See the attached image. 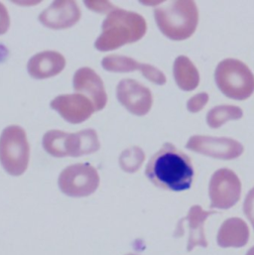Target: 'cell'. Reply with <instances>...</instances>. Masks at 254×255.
Segmentation results:
<instances>
[{
  "instance_id": "obj_21",
  "label": "cell",
  "mask_w": 254,
  "mask_h": 255,
  "mask_svg": "<svg viewBox=\"0 0 254 255\" xmlns=\"http://www.w3.org/2000/svg\"><path fill=\"white\" fill-rule=\"evenodd\" d=\"M209 103V95L206 93H201L193 98H191L187 103V109L192 114H197L201 112Z\"/></svg>"
},
{
  "instance_id": "obj_24",
  "label": "cell",
  "mask_w": 254,
  "mask_h": 255,
  "mask_svg": "<svg viewBox=\"0 0 254 255\" xmlns=\"http://www.w3.org/2000/svg\"><path fill=\"white\" fill-rule=\"evenodd\" d=\"M10 26V18L6 7L0 2V35L7 32Z\"/></svg>"
},
{
  "instance_id": "obj_10",
  "label": "cell",
  "mask_w": 254,
  "mask_h": 255,
  "mask_svg": "<svg viewBox=\"0 0 254 255\" xmlns=\"http://www.w3.org/2000/svg\"><path fill=\"white\" fill-rule=\"evenodd\" d=\"M50 107L66 122L73 125L86 122L96 112L92 101L81 94L59 96L51 102Z\"/></svg>"
},
{
  "instance_id": "obj_2",
  "label": "cell",
  "mask_w": 254,
  "mask_h": 255,
  "mask_svg": "<svg viewBox=\"0 0 254 255\" xmlns=\"http://www.w3.org/2000/svg\"><path fill=\"white\" fill-rule=\"evenodd\" d=\"M147 31L144 17L136 12L115 8L103 23L102 34L95 42L101 52L117 50L142 39Z\"/></svg>"
},
{
  "instance_id": "obj_25",
  "label": "cell",
  "mask_w": 254,
  "mask_h": 255,
  "mask_svg": "<svg viewBox=\"0 0 254 255\" xmlns=\"http://www.w3.org/2000/svg\"><path fill=\"white\" fill-rule=\"evenodd\" d=\"M246 255H254V247H253V248L248 252V254Z\"/></svg>"
},
{
  "instance_id": "obj_11",
  "label": "cell",
  "mask_w": 254,
  "mask_h": 255,
  "mask_svg": "<svg viewBox=\"0 0 254 255\" xmlns=\"http://www.w3.org/2000/svg\"><path fill=\"white\" fill-rule=\"evenodd\" d=\"M81 18V10L75 1H55L39 15L40 22L51 29H66Z\"/></svg>"
},
{
  "instance_id": "obj_8",
  "label": "cell",
  "mask_w": 254,
  "mask_h": 255,
  "mask_svg": "<svg viewBox=\"0 0 254 255\" xmlns=\"http://www.w3.org/2000/svg\"><path fill=\"white\" fill-rule=\"evenodd\" d=\"M186 148L198 154L221 160L237 159L245 151L244 145L238 140L205 135L192 136L188 140Z\"/></svg>"
},
{
  "instance_id": "obj_1",
  "label": "cell",
  "mask_w": 254,
  "mask_h": 255,
  "mask_svg": "<svg viewBox=\"0 0 254 255\" xmlns=\"http://www.w3.org/2000/svg\"><path fill=\"white\" fill-rule=\"evenodd\" d=\"M145 175L160 189L182 192L192 187L195 173L189 156L167 142L150 158Z\"/></svg>"
},
{
  "instance_id": "obj_4",
  "label": "cell",
  "mask_w": 254,
  "mask_h": 255,
  "mask_svg": "<svg viewBox=\"0 0 254 255\" xmlns=\"http://www.w3.org/2000/svg\"><path fill=\"white\" fill-rule=\"evenodd\" d=\"M215 80L219 90L229 99L246 101L254 93V75L242 61L226 59L215 72Z\"/></svg>"
},
{
  "instance_id": "obj_17",
  "label": "cell",
  "mask_w": 254,
  "mask_h": 255,
  "mask_svg": "<svg viewBox=\"0 0 254 255\" xmlns=\"http://www.w3.org/2000/svg\"><path fill=\"white\" fill-rule=\"evenodd\" d=\"M174 79L184 92L196 90L200 84V74L194 63L186 56H179L173 66Z\"/></svg>"
},
{
  "instance_id": "obj_5",
  "label": "cell",
  "mask_w": 254,
  "mask_h": 255,
  "mask_svg": "<svg viewBox=\"0 0 254 255\" xmlns=\"http://www.w3.org/2000/svg\"><path fill=\"white\" fill-rule=\"evenodd\" d=\"M30 147L25 130L18 126L5 128L0 136V163L11 176H20L28 168Z\"/></svg>"
},
{
  "instance_id": "obj_18",
  "label": "cell",
  "mask_w": 254,
  "mask_h": 255,
  "mask_svg": "<svg viewBox=\"0 0 254 255\" xmlns=\"http://www.w3.org/2000/svg\"><path fill=\"white\" fill-rule=\"evenodd\" d=\"M244 116V112L241 108L236 106H218L212 109L207 115V124L213 129L223 127L231 121L241 120Z\"/></svg>"
},
{
  "instance_id": "obj_19",
  "label": "cell",
  "mask_w": 254,
  "mask_h": 255,
  "mask_svg": "<svg viewBox=\"0 0 254 255\" xmlns=\"http://www.w3.org/2000/svg\"><path fill=\"white\" fill-rule=\"evenodd\" d=\"M68 133L60 130H50L43 137V147L54 157H67Z\"/></svg>"
},
{
  "instance_id": "obj_9",
  "label": "cell",
  "mask_w": 254,
  "mask_h": 255,
  "mask_svg": "<svg viewBox=\"0 0 254 255\" xmlns=\"http://www.w3.org/2000/svg\"><path fill=\"white\" fill-rule=\"evenodd\" d=\"M117 96L120 103L134 116L143 117L152 108L153 98L150 90L135 80L121 81L117 89Z\"/></svg>"
},
{
  "instance_id": "obj_16",
  "label": "cell",
  "mask_w": 254,
  "mask_h": 255,
  "mask_svg": "<svg viewBox=\"0 0 254 255\" xmlns=\"http://www.w3.org/2000/svg\"><path fill=\"white\" fill-rule=\"evenodd\" d=\"M250 236V229L244 220L231 218L221 226L217 242L223 249H241L248 245Z\"/></svg>"
},
{
  "instance_id": "obj_22",
  "label": "cell",
  "mask_w": 254,
  "mask_h": 255,
  "mask_svg": "<svg viewBox=\"0 0 254 255\" xmlns=\"http://www.w3.org/2000/svg\"><path fill=\"white\" fill-rule=\"evenodd\" d=\"M244 212L254 229V188H253L248 196L246 197L244 203Z\"/></svg>"
},
{
  "instance_id": "obj_15",
  "label": "cell",
  "mask_w": 254,
  "mask_h": 255,
  "mask_svg": "<svg viewBox=\"0 0 254 255\" xmlns=\"http://www.w3.org/2000/svg\"><path fill=\"white\" fill-rule=\"evenodd\" d=\"M214 214H217L214 211H204L201 206H193L185 219L181 220L180 223L187 225L189 230V237L187 243V251L190 253L195 248H208V242L205 235V222L208 218Z\"/></svg>"
},
{
  "instance_id": "obj_14",
  "label": "cell",
  "mask_w": 254,
  "mask_h": 255,
  "mask_svg": "<svg viewBox=\"0 0 254 255\" xmlns=\"http://www.w3.org/2000/svg\"><path fill=\"white\" fill-rule=\"evenodd\" d=\"M66 66L65 57L55 51H45L34 55L27 65L29 75L37 80H43L59 75Z\"/></svg>"
},
{
  "instance_id": "obj_13",
  "label": "cell",
  "mask_w": 254,
  "mask_h": 255,
  "mask_svg": "<svg viewBox=\"0 0 254 255\" xmlns=\"http://www.w3.org/2000/svg\"><path fill=\"white\" fill-rule=\"evenodd\" d=\"M102 65L105 70L113 73H129L135 70H140L142 72V75L148 81L158 86H163L167 82L163 72H161L157 68L148 64L138 63L135 60L126 56H108L103 60Z\"/></svg>"
},
{
  "instance_id": "obj_12",
  "label": "cell",
  "mask_w": 254,
  "mask_h": 255,
  "mask_svg": "<svg viewBox=\"0 0 254 255\" xmlns=\"http://www.w3.org/2000/svg\"><path fill=\"white\" fill-rule=\"evenodd\" d=\"M74 89L78 93L88 95L96 111H102L108 103V95L102 78L90 68L79 69L74 76Z\"/></svg>"
},
{
  "instance_id": "obj_23",
  "label": "cell",
  "mask_w": 254,
  "mask_h": 255,
  "mask_svg": "<svg viewBox=\"0 0 254 255\" xmlns=\"http://www.w3.org/2000/svg\"><path fill=\"white\" fill-rule=\"evenodd\" d=\"M86 2V5L94 10V11H97V12H111L113 11L116 7L110 3V2H107V1H85Z\"/></svg>"
},
{
  "instance_id": "obj_7",
  "label": "cell",
  "mask_w": 254,
  "mask_h": 255,
  "mask_svg": "<svg viewBox=\"0 0 254 255\" xmlns=\"http://www.w3.org/2000/svg\"><path fill=\"white\" fill-rule=\"evenodd\" d=\"M209 195L212 209L229 210L241 199L242 182L234 171L222 168L211 178Z\"/></svg>"
},
{
  "instance_id": "obj_20",
  "label": "cell",
  "mask_w": 254,
  "mask_h": 255,
  "mask_svg": "<svg viewBox=\"0 0 254 255\" xmlns=\"http://www.w3.org/2000/svg\"><path fill=\"white\" fill-rule=\"evenodd\" d=\"M144 159L145 154L143 150L137 146H133L123 152L120 158V164L126 172L134 173L141 167Z\"/></svg>"
},
{
  "instance_id": "obj_3",
  "label": "cell",
  "mask_w": 254,
  "mask_h": 255,
  "mask_svg": "<svg viewBox=\"0 0 254 255\" xmlns=\"http://www.w3.org/2000/svg\"><path fill=\"white\" fill-rule=\"evenodd\" d=\"M158 28L169 39L183 41L196 31L199 11L195 1H171L154 10Z\"/></svg>"
},
{
  "instance_id": "obj_26",
  "label": "cell",
  "mask_w": 254,
  "mask_h": 255,
  "mask_svg": "<svg viewBox=\"0 0 254 255\" xmlns=\"http://www.w3.org/2000/svg\"><path fill=\"white\" fill-rule=\"evenodd\" d=\"M133 255V254H130V255Z\"/></svg>"
},
{
  "instance_id": "obj_6",
  "label": "cell",
  "mask_w": 254,
  "mask_h": 255,
  "mask_svg": "<svg viewBox=\"0 0 254 255\" xmlns=\"http://www.w3.org/2000/svg\"><path fill=\"white\" fill-rule=\"evenodd\" d=\"M59 188L65 195L83 198L94 194L100 185L97 169L89 163H80L67 167L60 174Z\"/></svg>"
}]
</instances>
